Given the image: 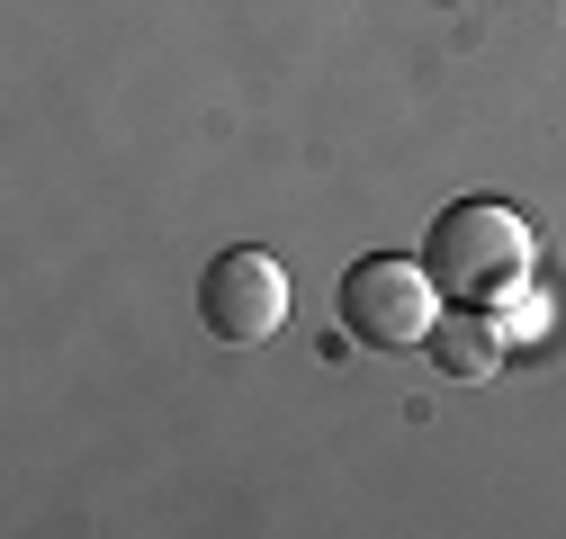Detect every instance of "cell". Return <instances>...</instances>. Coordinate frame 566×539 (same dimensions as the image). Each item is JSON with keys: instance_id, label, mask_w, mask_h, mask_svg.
Returning <instances> with one entry per match:
<instances>
[{"instance_id": "6da1fadb", "label": "cell", "mask_w": 566, "mask_h": 539, "mask_svg": "<svg viewBox=\"0 0 566 539\" xmlns=\"http://www.w3.org/2000/svg\"><path fill=\"white\" fill-rule=\"evenodd\" d=\"M422 270H432L441 306H513L531 279V234L494 198H459L432 225V243H422Z\"/></svg>"}, {"instance_id": "7a4b0ae2", "label": "cell", "mask_w": 566, "mask_h": 539, "mask_svg": "<svg viewBox=\"0 0 566 539\" xmlns=\"http://www.w3.org/2000/svg\"><path fill=\"white\" fill-rule=\"evenodd\" d=\"M333 306H342V332H350V342L413 351L422 332H432V315H441V288H432V270H422V261L378 252V261H350V270H342Z\"/></svg>"}, {"instance_id": "3957f363", "label": "cell", "mask_w": 566, "mask_h": 539, "mask_svg": "<svg viewBox=\"0 0 566 539\" xmlns=\"http://www.w3.org/2000/svg\"><path fill=\"white\" fill-rule=\"evenodd\" d=\"M198 315L217 342H270L279 315H289V270L270 252H217L198 279Z\"/></svg>"}, {"instance_id": "277c9868", "label": "cell", "mask_w": 566, "mask_h": 539, "mask_svg": "<svg viewBox=\"0 0 566 539\" xmlns=\"http://www.w3.org/2000/svg\"><path fill=\"white\" fill-rule=\"evenodd\" d=\"M422 351H432V369H441V378L476 387V378L504 369V324H494V306H441V315H432V332H422Z\"/></svg>"}]
</instances>
